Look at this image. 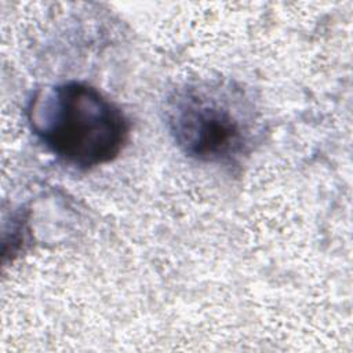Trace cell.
<instances>
[{
  "instance_id": "1",
  "label": "cell",
  "mask_w": 353,
  "mask_h": 353,
  "mask_svg": "<svg viewBox=\"0 0 353 353\" xmlns=\"http://www.w3.org/2000/svg\"><path fill=\"white\" fill-rule=\"evenodd\" d=\"M28 117L46 148L77 168L112 161L128 138V123L121 110L83 83L40 90L30 102Z\"/></svg>"
},
{
  "instance_id": "2",
  "label": "cell",
  "mask_w": 353,
  "mask_h": 353,
  "mask_svg": "<svg viewBox=\"0 0 353 353\" xmlns=\"http://www.w3.org/2000/svg\"><path fill=\"white\" fill-rule=\"evenodd\" d=\"M168 130L179 149L200 161L233 163L259 134L256 108L230 80H200L175 88L165 103Z\"/></svg>"
}]
</instances>
